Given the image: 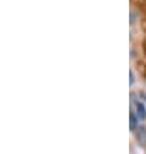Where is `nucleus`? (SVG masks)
<instances>
[{"mask_svg":"<svg viewBox=\"0 0 146 154\" xmlns=\"http://www.w3.org/2000/svg\"><path fill=\"white\" fill-rule=\"evenodd\" d=\"M129 125H130V131H136L138 127V118L133 111L129 112Z\"/></svg>","mask_w":146,"mask_h":154,"instance_id":"7ed1b4c3","label":"nucleus"},{"mask_svg":"<svg viewBox=\"0 0 146 154\" xmlns=\"http://www.w3.org/2000/svg\"><path fill=\"white\" fill-rule=\"evenodd\" d=\"M129 73H130V85H132V84L134 82V75H133V71H132V69L129 71Z\"/></svg>","mask_w":146,"mask_h":154,"instance_id":"20e7f679","label":"nucleus"},{"mask_svg":"<svg viewBox=\"0 0 146 154\" xmlns=\"http://www.w3.org/2000/svg\"><path fill=\"white\" fill-rule=\"evenodd\" d=\"M136 138L141 145L146 144V129L145 127H137L136 129Z\"/></svg>","mask_w":146,"mask_h":154,"instance_id":"f03ea898","label":"nucleus"},{"mask_svg":"<svg viewBox=\"0 0 146 154\" xmlns=\"http://www.w3.org/2000/svg\"><path fill=\"white\" fill-rule=\"evenodd\" d=\"M134 106H136V115L138 119H141V120H145L146 119V107L144 106V103L136 101L134 102Z\"/></svg>","mask_w":146,"mask_h":154,"instance_id":"f257e3e1","label":"nucleus"}]
</instances>
